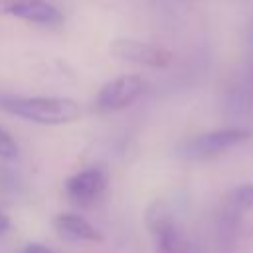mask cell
Listing matches in <instances>:
<instances>
[{
  "label": "cell",
  "instance_id": "cell-12",
  "mask_svg": "<svg viewBox=\"0 0 253 253\" xmlns=\"http://www.w3.org/2000/svg\"><path fill=\"white\" fill-rule=\"evenodd\" d=\"M8 229H10V217L0 210V235H2V233H6Z\"/></svg>",
  "mask_w": 253,
  "mask_h": 253
},
{
  "label": "cell",
  "instance_id": "cell-2",
  "mask_svg": "<svg viewBox=\"0 0 253 253\" xmlns=\"http://www.w3.org/2000/svg\"><path fill=\"white\" fill-rule=\"evenodd\" d=\"M253 210V184H239L225 194L215 213L217 253H235L243 215Z\"/></svg>",
  "mask_w": 253,
  "mask_h": 253
},
{
  "label": "cell",
  "instance_id": "cell-8",
  "mask_svg": "<svg viewBox=\"0 0 253 253\" xmlns=\"http://www.w3.org/2000/svg\"><path fill=\"white\" fill-rule=\"evenodd\" d=\"M0 14L40 26L63 24V12L49 0H0Z\"/></svg>",
  "mask_w": 253,
  "mask_h": 253
},
{
  "label": "cell",
  "instance_id": "cell-7",
  "mask_svg": "<svg viewBox=\"0 0 253 253\" xmlns=\"http://www.w3.org/2000/svg\"><path fill=\"white\" fill-rule=\"evenodd\" d=\"M107 172L99 166L83 168L65 180V194L77 206L95 204L107 190Z\"/></svg>",
  "mask_w": 253,
  "mask_h": 253
},
{
  "label": "cell",
  "instance_id": "cell-1",
  "mask_svg": "<svg viewBox=\"0 0 253 253\" xmlns=\"http://www.w3.org/2000/svg\"><path fill=\"white\" fill-rule=\"evenodd\" d=\"M0 109L38 125H65L81 115L77 101L69 97H18L0 95Z\"/></svg>",
  "mask_w": 253,
  "mask_h": 253
},
{
  "label": "cell",
  "instance_id": "cell-5",
  "mask_svg": "<svg viewBox=\"0 0 253 253\" xmlns=\"http://www.w3.org/2000/svg\"><path fill=\"white\" fill-rule=\"evenodd\" d=\"M144 89H146V83L138 73H123V75L107 81L99 89V93L93 101V107L99 113L126 109L144 93Z\"/></svg>",
  "mask_w": 253,
  "mask_h": 253
},
{
  "label": "cell",
  "instance_id": "cell-6",
  "mask_svg": "<svg viewBox=\"0 0 253 253\" xmlns=\"http://www.w3.org/2000/svg\"><path fill=\"white\" fill-rule=\"evenodd\" d=\"M109 51L111 55L123 61H130L146 67H168L172 61V53L166 47L136 38H115L109 43Z\"/></svg>",
  "mask_w": 253,
  "mask_h": 253
},
{
  "label": "cell",
  "instance_id": "cell-4",
  "mask_svg": "<svg viewBox=\"0 0 253 253\" xmlns=\"http://www.w3.org/2000/svg\"><path fill=\"white\" fill-rule=\"evenodd\" d=\"M146 223L156 239L158 253H192L188 239L180 231L164 202H154L146 210Z\"/></svg>",
  "mask_w": 253,
  "mask_h": 253
},
{
  "label": "cell",
  "instance_id": "cell-9",
  "mask_svg": "<svg viewBox=\"0 0 253 253\" xmlns=\"http://www.w3.org/2000/svg\"><path fill=\"white\" fill-rule=\"evenodd\" d=\"M53 225L57 233L67 241H89V243L103 241L101 231L79 213H59L53 219Z\"/></svg>",
  "mask_w": 253,
  "mask_h": 253
},
{
  "label": "cell",
  "instance_id": "cell-10",
  "mask_svg": "<svg viewBox=\"0 0 253 253\" xmlns=\"http://www.w3.org/2000/svg\"><path fill=\"white\" fill-rule=\"evenodd\" d=\"M18 156V142L16 138L0 125V158H6V160H12Z\"/></svg>",
  "mask_w": 253,
  "mask_h": 253
},
{
  "label": "cell",
  "instance_id": "cell-3",
  "mask_svg": "<svg viewBox=\"0 0 253 253\" xmlns=\"http://www.w3.org/2000/svg\"><path fill=\"white\" fill-rule=\"evenodd\" d=\"M251 138V130L245 128H217L210 132H202L178 146V154L186 160H208L215 158L245 140Z\"/></svg>",
  "mask_w": 253,
  "mask_h": 253
},
{
  "label": "cell",
  "instance_id": "cell-11",
  "mask_svg": "<svg viewBox=\"0 0 253 253\" xmlns=\"http://www.w3.org/2000/svg\"><path fill=\"white\" fill-rule=\"evenodd\" d=\"M22 253H53L49 247H45V245H42V243H28L24 249H22Z\"/></svg>",
  "mask_w": 253,
  "mask_h": 253
}]
</instances>
